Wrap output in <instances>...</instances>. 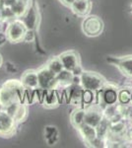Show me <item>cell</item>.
I'll list each match as a JSON object with an SVG mask.
<instances>
[{"label": "cell", "instance_id": "cell-30", "mask_svg": "<svg viewBox=\"0 0 132 148\" xmlns=\"http://www.w3.org/2000/svg\"><path fill=\"white\" fill-rule=\"evenodd\" d=\"M15 2H16V0H2L3 6H6V7H11Z\"/></svg>", "mask_w": 132, "mask_h": 148}, {"label": "cell", "instance_id": "cell-14", "mask_svg": "<svg viewBox=\"0 0 132 148\" xmlns=\"http://www.w3.org/2000/svg\"><path fill=\"white\" fill-rule=\"evenodd\" d=\"M117 66L125 75L132 77V56L124 57L117 61Z\"/></svg>", "mask_w": 132, "mask_h": 148}, {"label": "cell", "instance_id": "cell-25", "mask_svg": "<svg viewBox=\"0 0 132 148\" xmlns=\"http://www.w3.org/2000/svg\"><path fill=\"white\" fill-rule=\"evenodd\" d=\"M94 99V94H93V91L91 90H85L84 89V92H83V96H82V101L86 104H90L92 103Z\"/></svg>", "mask_w": 132, "mask_h": 148}, {"label": "cell", "instance_id": "cell-4", "mask_svg": "<svg viewBox=\"0 0 132 148\" xmlns=\"http://www.w3.org/2000/svg\"><path fill=\"white\" fill-rule=\"evenodd\" d=\"M26 32H27V28L25 27L23 22L20 21L12 22L6 30L7 39L12 42H18L24 40Z\"/></svg>", "mask_w": 132, "mask_h": 148}, {"label": "cell", "instance_id": "cell-29", "mask_svg": "<svg viewBox=\"0 0 132 148\" xmlns=\"http://www.w3.org/2000/svg\"><path fill=\"white\" fill-rule=\"evenodd\" d=\"M6 40H8L7 36L5 34H3V33H0V47L3 46V45L6 42Z\"/></svg>", "mask_w": 132, "mask_h": 148}, {"label": "cell", "instance_id": "cell-11", "mask_svg": "<svg viewBox=\"0 0 132 148\" xmlns=\"http://www.w3.org/2000/svg\"><path fill=\"white\" fill-rule=\"evenodd\" d=\"M70 7L75 14L79 16H85L90 12L91 2L89 0H75Z\"/></svg>", "mask_w": 132, "mask_h": 148}, {"label": "cell", "instance_id": "cell-31", "mask_svg": "<svg viewBox=\"0 0 132 148\" xmlns=\"http://www.w3.org/2000/svg\"><path fill=\"white\" fill-rule=\"evenodd\" d=\"M62 3L64 4V5H67V6H71L72 3H73L75 0H60Z\"/></svg>", "mask_w": 132, "mask_h": 148}, {"label": "cell", "instance_id": "cell-12", "mask_svg": "<svg viewBox=\"0 0 132 148\" xmlns=\"http://www.w3.org/2000/svg\"><path fill=\"white\" fill-rule=\"evenodd\" d=\"M83 92H84L83 87L79 83L70 86V89L68 90L69 102L72 103V104H80L81 101H82Z\"/></svg>", "mask_w": 132, "mask_h": 148}, {"label": "cell", "instance_id": "cell-22", "mask_svg": "<svg viewBox=\"0 0 132 148\" xmlns=\"http://www.w3.org/2000/svg\"><path fill=\"white\" fill-rule=\"evenodd\" d=\"M45 138L47 139V142L49 144H53V143L56 141L57 139V131L56 128L53 127V126H47L45 128Z\"/></svg>", "mask_w": 132, "mask_h": 148}, {"label": "cell", "instance_id": "cell-18", "mask_svg": "<svg viewBox=\"0 0 132 148\" xmlns=\"http://www.w3.org/2000/svg\"><path fill=\"white\" fill-rule=\"evenodd\" d=\"M44 103L47 106H55L57 103V95L53 90H44Z\"/></svg>", "mask_w": 132, "mask_h": 148}, {"label": "cell", "instance_id": "cell-16", "mask_svg": "<svg viewBox=\"0 0 132 148\" xmlns=\"http://www.w3.org/2000/svg\"><path fill=\"white\" fill-rule=\"evenodd\" d=\"M10 8L15 17H21L27 11V5H26V2L24 0H16V2Z\"/></svg>", "mask_w": 132, "mask_h": 148}, {"label": "cell", "instance_id": "cell-2", "mask_svg": "<svg viewBox=\"0 0 132 148\" xmlns=\"http://www.w3.org/2000/svg\"><path fill=\"white\" fill-rule=\"evenodd\" d=\"M80 84L85 90L97 91L104 85V79L99 74L94 72H82L80 75Z\"/></svg>", "mask_w": 132, "mask_h": 148}, {"label": "cell", "instance_id": "cell-32", "mask_svg": "<svg viewBox=\"0 0 132 148\" xmlns=\"http://www.w3.org/2000/svg\"><path fill=\"white\" fill-rule=\"evenodd\" d=\"M2 7L3 6H0V21L2 20Z\"/></svg>", "mask_w": 132, "mask_h": 148}, {"label": "cell", "instance_id": "cell-3", "mask_svg": "<svg viewBox=\"0 0 132 148\" xmlns=\"http://www.w3.org/2000/svg\"><path fill=\"white\" fill-rule=\"evenodd\" d=\"M39 87L42 90H53L58 85L56 74L49 70V68H42L38 72Z\"/></svg>", "mask_w": 132, "mask_h": 148}, {"label": "cell", "instance_id": "cell-13", "mask_svg": "<svg viewBox=\"0 0 132 148\" xmlns=\"http://www.w3.org/2000/svg\"><path fill=\"white\" fill-rule=\"evenodd\" d=\"M78 130L80 131V134L82 135L84 139L88 142H92L97 138V131H96V127L92 125H89L87 123H82L81 125L78 126Z\"/></svg>", "mask_w": 132, "mask_h": 148}, {"label": "cell", "instance_id": "cell-35", "mask_svg": "<svg viewBox=\"0 0 132 148\" xmlns=\"http://www.w3.org/2000/svg\"><path fill=\"white\" fill-rule=\"evenodd\" d=\"M131 12H132V5H131Z\"/></svg>", "mask_w": 132, "mask_h": 148}, {"label": "cell", "instance_id": "cell-23", "mask_svg": "<svg viewBox=\"0 0 132 148\" xmlns=\"http://www.w3.org/2000/svg\"><path fill=\"white\" fill-rule=\"evenodd\" d=\"M118 98L121 104L126 105L131 101V93L129 92L128 90H122V91L119 93Z\"/></svg>", "mask_w": 132, "mask_h": 148}, {"label": "cell", "instance_id": "cell-7", "mask_svg": "<svg viewBox=\"0 0 132 148\" xmlns=\"http://www.w3.org/2000/svg\"><path fill=\"white\" fill-rule=\"evenodd\" d=\"M62 65H63V68L66 69V70L72 71L75 67H77L79 65V59H78V56L73 51H67L62 53L60 56Z\"/></svg>", "mask_w": 132, "mask_h": 148}, {"label": "cell", "instance_id": "cell-26", "mask_svg": "<svg viewBox=\"0 0 132 148\" xmlns=\"http://www.w3.org/2000/svg\"><path fill=\"white\" fill-rule=\"evenodd\" d=\"M26 116V108L22 105H20V106L18 107V110H17L16 112V114L15 116H14V120L16 121H22L24 118H25Z\"/></svg>", "mask_w": 132, "mask_h": 148}, {"label": "cell", "instance_id": "cell-8", "mask_svg": "<svg viewBox=\"0 0 132 148\" xmlns=\"http://www.w3.org/2000/svg\"><path fill=\"white\" fill-rule=\"evenodd\" d=\"M38 23H39V14H38L37 9L35 7H31L26 11L23 24L27 28V30H34L37 27Z\"/></svg>", "mask_w": 132, "mask_h": 148}, {"label": "cell", "instance_id": "cell-28", "mask_svg": "<svg viewBox=\"0 0 132 148\" xmlns=\"http://www.w3.org/2000/svg\"><path fill=\"white\" fill-rule=\"evenodd\" d=\"M34 38H35V36H34L33 30H27V32H26V35H25V38H24V40L31 42V40H34Z\"/></svg>", "mask_w": 132, "mask_h": 148}, {"label": "cell", "instance_id": "cell-9", "mask_svg": "<svg viewBox=\"0 0 132 148\" xmlns=\"http://www.w3.org/2000/svg\"><path fill=\"white\" fill-rule=\"evenodd\" d=\"M102 120L103 116L101 110H98L96 108H90L87 111H85V120H84V123H87V125L96 127Z\"/></svg>", "mask_w": 132, "mask_h": 148}, {"label": "cell", "instance_id": "cell-24", "mask_svg": "<svg viewBox=\"0 0 132 148\" xmlns=\"http://www.w3.org/2000/svg\"><path fill=\"white\" fill-rule=\"evenodd\" d=\"M109 130L114 133L118 134V133H120L124 130V123H121V121H116V123H114V125H110Z\"/></svg>", "mask_w": 132, "mask_h": 148}, {"label": "cell", "instance_id": "cell-1", "mask_svg": "<svg viewBox=\"0 0 132 148\" xmlns=\"http://www.w3.org/2000/svg\"><path fill=\"white\" fill-rule=\"evenodd\" d=\"M24 86L22 82L10 80L0 89V105L4 108L13 103H18L23 99Z\"/></svg>", "mask_w": 132, "mask_h": 148}, {"label": "cell", "instance_id": "cell-21", "mask_svg": "<svg viewBox=\"0 0 132 148\" xmlns=\"http://www.w3.org/2000/svg\"><path fill=\"white\" fill-rule=\"evenodd\" d=\"M109 130V123L107 120H102L101 123L96 126V131H97V137L102 138L107 134Z\"/></svg>", "mask_w": 132, "mask_h": 148}, {"label": "cell", "instance_id": "cell-15", "mask_svg": "<svg viewBox=\"0 0 132 148\" xmlns=\"http://www.w3.org/2000/svg\"><path fill=\"white\" fill-rule=\"evenodd\" d=\"M117 92L112 88H109V89H105L103 94V99H104L105 104H107V106H112V105L116 104L117 101Z\"/></svg>", "mask_w": 132, "mask_h": 148}, {"label": "cell", "instance_id": "cell-27", "mask_svg": "<svg viewBox=\"0 0 132 148\" xmlns=\"http://www.w3.org/2000/svg\"><path fill=\"white\" fill-rule=\"evenodd\" d=\"M13 17H15V15L13 14L10 7H2V20H5V19L7 20V19H10Z\"/></svg>", "mask_w": 132, "mask_h": 148}, {"label": "cell", "instance_id": "cell-17", "mask_svg": "<svg viewBox=\"0 0 132 148\" xmlns=\"http://www.w3.org/2000/svg\"><path fill=\"white\" fill-rule=\"evenodd\" d=\"M56 78L57 81H58V84L59 83H61V84H69V83H71L73 81L74 75L72 73V71L63 69L58 74H56Z\"/></svg>", "mask_w": 132, "mask_h": 148}, {"label": "cell", "instance_id": "cell-19", "mask_svg": "<svg viewBox=\"0 0 132 148\" xmlns=\"http://www.w3.org/2000/svg\"><path fill=\"white\" fill-rule=\"evenodd\" d=\"M47 68L49 69L51 72H53L54 74H58L61 70H63V65L60 60V58H52L50 59L47 63Z\"/></svg>", "mask_w": 132, "mask_h": 148}, {"label": "cell", "instance_id": "cell-5", "mask_svg": "<svg viewBox=\"0 0 132 148\" xmlns=\"http://www.w3.org/2000/svg\"><path fill=\"white\" fill-rule=\"evenodd\" d=\"M103 31V22L96 16H90L83 22V32L89 37L99 36Z\"/></svg>", "mask_w": 132, "mask_h": 148}, {"label": "cell", "instance_id": "cell-33", "mask_svg": "<svg viewBox=\"0 0 132 148\" xmlns=\"http://www.w3.org/2000/svg\"><path fill=\"white\" fill-rule=\"evenodd\" d=\"M0 64H1V57H0Z\"/></svg>", "mask_w": 132, "mask_h": 148}, {"label": "cell", "instance_id": "cell-6", "mask_svg": "<svg viewBox=\"0 0 132 148\" xmlns=\"http://www.w3.org/2000/svg\"><path fill=\"white\" fill-rule=\"evenodd\" d=\"M14 119L6 112H0V134H10L14 130Z\"/></svg>", "mask_w": 132, "mask_h": 148}, {"label": "cell", "instance_id": "cell-34", "mask_svg": "<svg viewBox=\"0 0 132 148\" xmlns=\"http://www.w3.org/2000/svg\"><path fill=\"white\" fill-rule=\"evenodd\" d=\"M131 101H132V93H131Z\"/></svg>", "mask_w": 132, "mask_h": 148}, {"label": "cell", "instance_id": "cell-10", "mask_svg": "<svg viewBox=\"0 0 132 148\" xmlns=\"http://www.w3.org/2000/svg\"><path fill=\"white\" fill-rule=\"evenodd\" d=\"M21 82H22V84L25 88H28V89H31V90L37 89V88L39 87L38 72L33 71V70L25 72L22 76Z\"/></svg>", "mask_w": 132, "mask_h": 148}, {"label": "cell", "instance_id": "cell-20", "mask_svg": "<svg viewBox=\"0 0 132 148\" xmlns=\"http://www.w3.org/2000/svg\"><path fill=\"white\" fill-rule=\"evenodd\" d=\"M72 123L74 125H76L78 127L79 125H81L84 123V120H85V111L82 109L76 110L73 114H72Z\"/></svg>", "mask_w": 132, "mask_h": 148}]
</instances>
